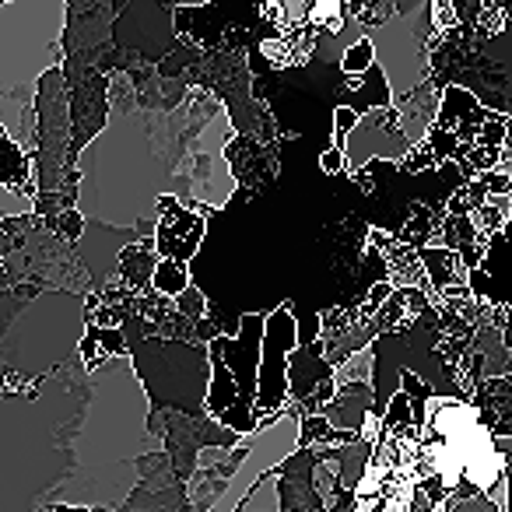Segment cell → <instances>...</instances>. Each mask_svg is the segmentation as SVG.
<instances>
[{
  "label": "cell",
  "instance_id": "cell-1",
  "mask_svg": "<svg viewBox=\"0 0 512 512\" xmlns=\"http://www.w3.org/2000/svg\"><path fill=\"white\" fill-rule=\"evenodd\" d=\"M155 288H158V292H165V295L186 292V271H183V264H176V260H165V264H158Z\"/></svg>",
  "mask_w": 512,
  "mask_h": 512
},
{
  "label": "cell",
  "instance_id": "cell-2",
  "mask_svg": "<svg viewBox=\"0 0 512 512\" xmlns=\"http://www.w3.org/2000/svg\"><path fill=\"white\" fill-rule=\"evenodd\" d=\"M372 64V53L365 43H358L355 50H351V57H344V71H362V67Z\"/></svg>",
  "mask_w": 512,
  "mask_h": 512
},
{
  "label": "cell",
  "instance_id": "cell-3",
  "mask_svg": "<svg viewBox=\"0 0 512 512\" xmlns=\"http://www.w3.org/2000/svg\"><path fill=\"white\" fill-rule=\"evenodd\" d=\"M344 165V151L341 148H330L327 155H323V172H341Z\"/></svg>",
  "mask_w": 512,
  "mask_h": 512
}]
</instances>
